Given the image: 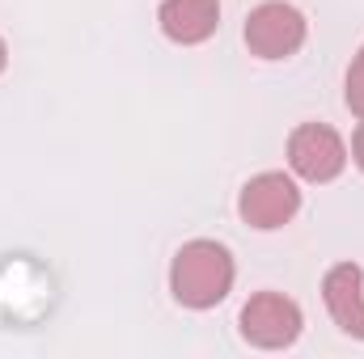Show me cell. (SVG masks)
Here are the masks:
<instances>
[{
	"label": "cell",
	"instance_id": "6da1fadb",
	"mask_svg": "<svg viewBox=\"0 0 364 359\" xmlns=\"http://www.w3.org/2000/svg\"><path fill=\"white\" fill-rule=\"evenodd\" d=\"M233 254L220 241H186L170 267V292L182 309H216L233 287Z\"/></svg>",
	"mask_w": 364,
	"mask_h": 359
},
{
	"label": "cell",
	"instance_id": "7a4b0ae2",
	"mask_svg": "<svg viewBox=\"0 0 364 359\" xmlns=\"http://www.w3.org/2000/svg\"><path fill=\"white\" fill-rule=\"evenodd\" d=\"M305 34H309L305 13L296 4H284V0H263L246 17V47L259 60H288V55H296L305 47Z\"/></svg>",
	"mask_w": 364,
	"mask_h": 359
},
{
	"label": "cell",
	"instance_id": "3957f363",
	"mask_svg": "<svg viewBox=\"0 0 364 359\" xmlns=\"http://www.w3.org/2000/svg\"><path fill=\"white\" fill-rule=\"evenodd\" d=\"M301 304L284 292H259L242 309V338L259 351H284L301 338Z\"/></svg>",
	"mask_w": 364,
	"mask_h": 359
},
{
	"label": "cell",
	"instance_id": "277c9868",
	"mask_svg": "<svg viewBox=\"0 0 364 359\" xmlns=\"http://www.w3.org/2000/svg\"><path fill=\"white\" fill-rule=\"evenodd\" d=\"M288 165L305 182H335L348 165V144L326 123H301L288 136Z\"/></svg>",
	"mask_w": 364,
	"mask_h": 359
},
{
	"label": "cell",
	"instance_id": "5b68a950",
	"mask_svg": "<svg viewBox=\"0 0 364 359\" xmlns=\"http://www.w3.org/2000/svg\"><path fill=\"white\" fill-rule=\"evenodd\" d=\"M237 211L250 228L272 233V228H284L301 211V190L288 174H259V178H250L242 186Z\"/></svg>",
	"mask_w": 364,
	"mask_h": 359
},
{
	"label": "cell",
	"instance_id": "8992f818",
	"mask_svg": "<svg viewBox=\"0 0 364 359\" xmlns=\"http://www.w3.org/2000/svg\"><path fill=\"white\" fill-rule=\"evenodd\" d=\"M322 300L335 326L364 343V270L356 263H335L322 279Z\"/></svg>",
	"mask_w": 364,
	"mask_h": 359
},
{
	"label": "cell",
	"instance_id": "52a82bcc",
	"mask_svg": "<svg viewBox=\"0 0 364 359\" xmlns=\"http://www.w3.org/2000/svg\"><path fill=\"white\" fill-rule=\"evenodd\" d=\"M157 21H161V34L178 47L208 43L220 26V0H161Z\"/></svg>",
	"mask_w": 364,
	"mask_h": 359
},
{
	"label": "cell",
	"instance_id": "ba28073f",
	"mask_svg": "<svg viewBox=\"0 0 364 359\" xmlns=\"http://www.w3.org/2000/svg\"><path fill=\"white\" fill-rule=\"evenodd\" d=\"M343 101H348V110H352V114H364V43H360V51H356V60H352V68H348V89H343Z\"/></svg>",
	"mask_w": 364,
	"mask_h": 359
},
{
	"label": "cell",
	"instance_id": "9c48e42d",
	"mask_svg": "<svg viewBox=\"0 0 364 359\" xmlns=\"http://www.w3.org/2000/svg\"><path fill=\"white\" fill-rule=\"evenodd\" d=\"M352 161L360 165V174H364V114H360V127H356V140H352Z\"/></svg>",
	"mask_w": 364,
	"mask_h": 359
},
{
	"label": "cell",
	"instance_id": "30bf717a",
	"mask_svg": "<svg viewBox=\"0 0 364 359\" xmlns=\"http://www.w3.org/2000/svg\"><path fill=\"white\" fill-rule=\"evenodd\" d=\"M4 64H9V47H4V38H0V72H4Z\"/></svg>",
	"mask_w": 364,
	"mask_h": 359
}]
</instances>
